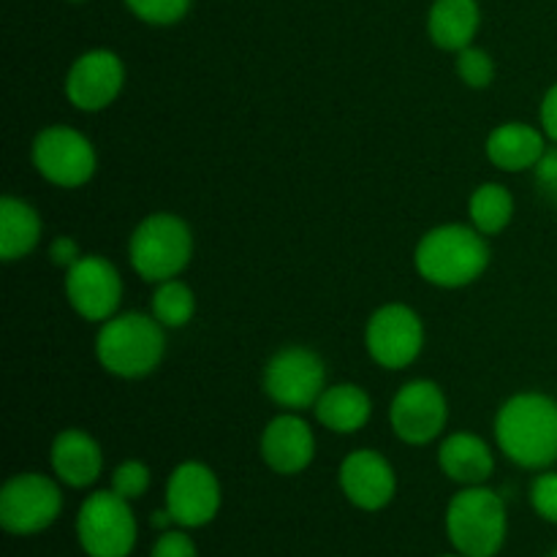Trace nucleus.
Here are the masks:
<instances>
[{"instance_id":"1","label":"nucleus","mask_w":557,"mask_h":557,"mask_svg":"<svg viewBox=\"0 0 557 557\" xmlns=\"http://www.w3.org/2000/svg\"><path fill=\"white\" fill-rule=\"evenodd\" d=\"M495 441L515 466L547 471L557 462V400L542 392H520L498 408Z\"/></svg>"},{"instance_id":"2","label":"nucleus","mask_w":557,"mask_h":557,"mask_svg":"<svg viewBox=\"0 0 557 557\" xmlns=\"http://www.w3.org/2000/svg\"><path fill=\"white\" fill-rule=\"evenodd\" d=\"M417 272L438 288H466L490 267V245L482 232L462 223L435 226L413 250Z\"/></svg>"},{"instance_id":"3","label":"nucleus","mask_w":557,"mask_h":557,"mask_svg":"<svg viewBox=\"0 0 557 557\" xmlns=\"http://www.w3.org/2000/svg\"><path fill=\"white\" fill-rule=\"evenodd\" d=\"M163 354L166 335L152 313H117L98 330V364L117 379H145L158 370Z\"/></svg>"},{"instance_id":"4","label":"nucleus","mask_w":557,"mask_h":557,"mask_svg":"<svg viewBox=\"0 0 557 557\" xmlns=\"http://www.w3.org/2000/svg\"><path fill=\"white\" fill-rule=\"evenodd\" d=\"M446 536L455 553L466 557H495L509 536L504 498L487 484L462 487L446 506Z\"/></svg>"},{"instance_id":"5","label":"nucleus","mask_w":557,"mask_h":557,"mask_svg":"<svg viewBox=\"0 0 557 557\" xmlns=\"http://www.w3.org/2000/svg\"><path fill=\"white\" fill-rule=\"evenodd\" d=\"M128 259L141 281H172L194 259V232L174 212H152L131 234Z\"/></svg>"},{"instance_id":"6","label":"nucleus","mask_w":557,"mask_h":557,"mask_svg":"<svg viewBox=\"0 0 557 557\" xmlns=\"http://www.w3.org/2000/svg\"><path fill=\"white\" fill-rule=\"evenodd\" d=\"M139 525L131 500L114 490H98L76 511V542L87 557H128L134 553Z\"/></svg>"},{"instance_id":"7","label":"nucleus","mask_w":557,"mask_h":557,"mask_svg":"<svg viewBox=\"0 0 557 557\" xmlns=\"http://www.w3.org/2000/svg\"><path fill=\"white\" fill-rule=\"evenodd\" d=\"M63 511L58 482L44 473L11 476L0 490V525L11 536H36L52 528Z\"/></svg>"},{"instance_id":"8","label":"nucleus","mask_w":557,"mask_h":557,"mask_svg":"<svg viewBox=\"0 0 557 557\" xmlns=\"http://www.w3.org/2000/svg\"><path fill=\"white\" fill-rule=\"evenodd\" d=\"M267 397L283 411H305L319 403L326 389V364L305 346L281 348L264 368Z\"/></svg>"},{"instance_id":"9","label":"nucleus","mask_w":557,"mask_h":557,"mask_svg":"<svg viewBox=\"0 0 557 557\" xmlns=\"http://www.w3.org/2000/svg\"><path fill=\"white\" fill-rule=\"evenodd\" d=\"M33 166L47 183L58 188H82L98 169L92 141L69 125H49L33 139Z\"/></svg>"},{"instance_id":"10","label":"nucleus","mask_w":557,"mask_h":557,"mask_svg":"<svg viewBox=\"0 0 557 557\" xmlns=\"http://www.w3.org/2000/svg\"><path fill=\"white\" fill-rule=\"evenodd\" d=\"M364 348L384 370H406L424 348V324L413 308L389 302L370 315L364 326Z\"/></svg>"},{"instance_id":"11","label":"nucleus","mask_w":557,"mask_h":557,"mask_svg":"<svg viewBox=\"0 0 557 557\" xmlns=\"http://www.w3.org/2000/svg\"><path fill=\"white\" fill-rule=\"evenodd\" d=\"M166 504L172 522L185 531L210 525L223 504V490L215 471L199 460L180 462L166 479Z\"/></svg>"},{"instance_id":"12","label":"nucleus","mask_w":557,"mask_h":557,"mask_svg":"<svg viewBox=\"0 0 557 557\" xmlns=\"http://www.w3.org/2000/svg\"><path fill=\"white\" fill-rule=\"evenodd\" d=\"M389 422L397 438L408 446H428L449 422V403L435 381L413 379L400 386L389 406Z\"/></svg>"},{"instance_id":"13","label":"nucleus","mask_w":557,"mask_h":557,"mask_svg":"<svg viewBox=\"0 0 557 557\" xmlns=\"http://www.w3.org/2000/svg\"><path fill=\"white\" fill-rule=\"evenodd\" d=\"M65 299L76 315L103 324L117 315L123 277L112 261L101 256H82L71 270H65Z\"/></svg>"},{"instance_id":"14","label":"nucleus","mask_w":557,"mask_h":557,"mask_svg":"<svg viewBox=\"0 0 557 557\" xmlns=\"http://www.w3.org/2000/svg\"><path fill=\"white\" fill-rule=\"evenodd\" d=\"M125 85V65L112 49H90L71 63L65 74V98L79 112H103L117 101Z\"/></svg>"},{"instance_id":"15","label":"nucleus","mask_w":557,"mask_h":557,"mask_svg":"<svg viewBox=\"0 0 557 557\" xmlns=\"http://www.w3.org/2000/svg\"><path fill=\"white\" fill-rule=\"evenodd\" d=\"M337 484L351 506L362 511H381L395 500L397 473L392 462L375 449H357L341 462Z\"/></svg>"},{"instance_id":"16","label":"nucleus","mask_w":557,"mask_h":557,"mask_svg":"<svg viewBox=\"0 0 557 557\" xmlns=\"http://www.w3.org/2000/svg\"><path fill=\"white\" fill-rule=\"evenodd\" d=\"M315 457V435L297 411L272 419L261 433V460L281 476H297L308 471Z\"/></svg>"},{"instance_id":"17","label":"nucleus","mask_w":557,"mask_h":557,"mask_svg":"<svg viewBox=\"0 0 557 557\" xmlns=\"http://www.w3.org/2000/svg\"><path fill=\"white\" fill-rule=\"evenodd\" d=\"M49 462L60 484L71 490H87L101 479L103 451L92 435L71 428L54 435Z\"/></svg>"},{"instance_id":"18","label":"nucleus","mask_w":557,"mask_h":557,"mask_svg":"<svg viewBox=\"0 0 557 557\" xmlns=\"http://www.w3.org/2000/svg\"><path fill=\"white\" fill-rule=\"evenodd\" d=\"M438 466L460 487H479L487 484L495 473V455L490 444L479 435L466 433H451L446 435L444 444L438 449Z\"/></svg>"},{"instance_id":"19","label":"nucleus","mask_w":557,"mask_h":557,"mask_svg":"<svg viewBox=\"0 0 557 557\" xmlns=\"http://www.w3.org/2000/svg\"><path fill=\"white\" fill-rule=\"evenodd\" d=\"M484 150L493 166L504 172H528V169H536V163L547 152V134L536 125L504 123L490 131Z\"/></svg>"},{"instance_id":"20","label":"nucleus","mask_w":557,"mask_h":557,"mask_svg":"<svg viewBox=\"0 0 557 557\" xmlns=\"http://www.w3.org/2000/svg\"><path fill=\"white\" fill-rule=\"evenodd\" d=\"M482 27L479 0H433L428 11V36L444 52L471 47Z\"/></svg>"},{"instance_id":"21","label":"nucleus","mask_w":557,"mask_h":557,"mask_svg":"<svg viewBox=\"0 0 557 557\" xmlns=\"http://www.w3.org/2000/svg\"><path fill=\"white\" fill-rule=\"evenodd\" d=\"M315 419L324 424L330 433L351 435L359 433L373 417V400L368 392L357 384H335L324 389L319 403L313 406Z\"/></svg>"},{"instance_id":"22","label":"nucleus","mask_w":557,"mask_h":557,"mask_svg":"<svg viewBox=\"0 0 557 557\" xmlns=\"http://www.w3.org/2000/svg\"><path fill=\"white\" fill-rule=\"evenodd\" d=\"M41 218L36 207L16 196L0 199V259L20 261L41 243Z\"/></svg>"},{"instance_id":"23","label":"nucleus","mask_w":557,"mask_h":557,"mask_svg":"<svg viewBox=\"0 0 557 557\" xmlns=\"http://www.w3.org/2000/svg\"><path fill=\"white\" fill-rule=\"evenodd\" d=\"M468 218L476 232L484 237L506 232V226L515 218V196L500 183H482L468 199Z\"/></svg>"},{"instance_id":"24","label":"nucleus","mask_w":557,"mask_h":557,"mask_svg":"<svg viewBox=\"0 0 557 557\" xmlns=\"http://www.w3.org/2000/svg\"><path fill=\"white\" fill-rule=\"evenodd\" d=\"M196 313V294L188 283L180 277L158 283L156 294H152V315L163 330H183L190 324Z\"/></svg>"},{"instance_id":"25","label":"nucleus","mask_w":557,"mask_h":557,"mask_svg":"<svg viewBox=\"0 0 557 557\" xmlns=\"http://www.w3.org/2000/svg\"><path fill=\"white\" fill-rule=\"evenodd\" d=\"M123 3L136 20L147 22L152 27H169L177 25L188 14L194 0H123Z\"/></svg>"},{"instance_id":"26","label":"nucleus","mask_w":557,"mask_h":557,"mask_svg":"<svg viewBox=\"0 0 557 557\" xmlns=\"http://www.w3.org/2000/svg\"><path fill=\"white\" fill-rule=\"evenodd\" d=\"M457 76L466 82L471 90H484L495 79V60L487 49L466 47L457 52Z\"/></svg>"},{"instance_id":"27","label":"nucleus","mask_w":557,"mask_h":557,"mask_svg":"<svg viewBox=\"0 0 557 557\" xmlns=\"http://www.w3.org/2000/svg\"><path fill=\"white\" fill-rule=\"evenodd\" d=\"M112 490L125 500H139L150 490V468L141 460H125L114 468L112 473Z\"/></svg>"},{"instance_id":"28","label":"nucleus","mask_w":557,"mask_h":557,"mask_svg":"<svg viewBox=\"0 0 557 557\" xmlns=\"http://www.w3.org/2000/svg\"><path fill=\"white\" fill-rule=\"evenodd\" d=\"M531 506L544 522L557 525V473L544 471L531 484Z\"/></svg>"},{"instance_id":"29","label":"nucleus","mask_w":557,"mask_h":557,"mask_svg":"<svg viewBox=\"0 0 557 557\" xmlns=\"http://www.w3.org/2000/svg\"><path fill=\"white\" fill-rule=\"evenodd\" d=\"M150 557H199L194 539L185 533V528H169L152 544Z\"/></svg>"},{"instance_id":"30","label":"nucleus","mask_w":557,"mask_h":557,"mask_svg":"<svg viewBox=\"0 0 557 557\" xmlns=\"http://www.w3.org/2000/svg\"><path fill=\"white\" fill-rule=\"evenodd\" d=\"M536 185L542 190V196H547L549 201L557 205V147H547L542 161L536 163Z\"/></svg>"},{"instance_id":"31","label":"nucleus","mask_w":557,"mask_h":557,"mask_svg":"<svg viewBox=\"0 0 557 557\" xmlns=\"http://www.w3.org/2000/svg\"><path fill=\"white\" fill-rule=\"evenodd\" d=\"M82 256L85 253H82L79 243L74 237H58L49 245V259H52L54 267H63V270H71Z\"/></svg>"},{"instance_id":"32","label":"nucleus","mask_w":557,"mask_h":557,"mask_svg":"<svg viewBox=\"0 0 557 557\" xmlns=\"http://www.w3.org/2000/svg\"><path fill=\"white\" fill-rule=\"evenodd\" d=\"M539 120H542V131L547 134V139L557 145V82L547 92H544L542 109H539Z\"/></svg>"},{"instance_id":"33","label":"nucleus","mask_w":557,"mask_h":557,"mask_svg":"<svg viewBox=\"0 0 557 557\" xmlns=\"http://www.w3.org/2000/svg\"><path fill=\"white\" fill-rule=\"evenodd\" d=\"M441 557H466V555H460V553H451V555H441Z\"/></svg>"},{"instance_id":"34","label":"nucleus","mask_w":557,"mask_h":557,"mask_svg":"<svg viewBox=\"0 0 557 557\" xmlns=\"http://www.w3.org/2000/svg\"><path fill=\"white\" fill-rule=\"evenodd\" d=\"M69 3H85V0H69Z\"/></svg>"},{"instance_id":"35","label":"nucleus","mask_w":557,"mask_h":557,"mask_svg":"<svg viewBox=\"0 0 557 557\" xmlns=\"http://www.w3.org/2000/svg\"><path fill=\"white\" fill-rule=\"evenodd\" d=\"M549 557H557V549H555V553H553V555H549Z\"/></svg>"}]
</instances>
